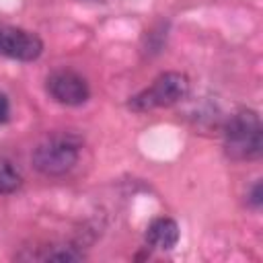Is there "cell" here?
Instances as JSON below:
<instances>
[{"mask_svg": "<svg viewBox=\"0 0 263 263\" xmlns=\"http://www.w3.org/2000/svg\"><path fill=\"white\" fill-rule=\"evenodd\" d=\"M80 138L74 134H53L39 142L31 154L35 171L45 177H60L74 168L80 156Z\"/></svg>", "mask_w": 263, "mask_h": 263, "instance_id": "2", "label": "cell"}, {"mask_svg": "<svg viewBox=\"0 0 263 263\" xmlns=\"http://www.w3.org/2000/svg\"><path fill=\"white\" fill-rule=\"evenodd\" d=\"M146 242L154 249L168 251L179 242V226L173 218H156L146 230Z\"/></svg>", "mask_w": 263, "mask_h": 263, "instance_id": "6", "label": "cell"}, {"mask_svg": "<svg viewBox=\"0 0 263 263\" xmlns=\"http://www.w3.org/2000/svg\"><path fill=\"white\" fill-rule=\"evenodd\" d=\"M189 92V78L181 72H164L154 78V82L134 95L127 101V107L136 113H146L158 107H171L183 101Z\"/></svg>", "mask_w": 263, "mask_h": 263, "instance_id": "3", "label": "cell"}, {"mask_svg": "<svg viewBox=\"0 0 263 263\" xmlns=\"http://www.w3.org/2000/svg\"><path fill=\"white\" fill-rule=\"evenodd\" d=\"M249 203L257 210V208H261V203H263V185H261V181H257L253 187H251V193H249Z\"/></svg>", "mask_w": 263, "mask_h": 263, "instance_id": "9", "label": "cell"}, {"mask_svg": "<svg viewBox=\"0 0 263 263\" xmlns=\"http://www.w3.org/2000/svg\"><path fill=\"white\" fill-rule=\"evenodd\" d=\"M41 51H43V41L35 33L18 27L0 29V55L18 62H33L41 55Z\"/></svg>", "mask_w": 263, "mask_h": 263, "instance_id": "5", "label": "cell"}, {"mask_svg": "<svg viewBox=\"0 0 263 263\" xmlns=\"http://www.w3.org/2000/svg\"><path fill=\"white\" fill-rule=\"evenodd\" d=\"M21 185H23V177H21V173L12 166L10 160H6V158L0 156V195L14 193Z\"/></svg>", "mask_w": 263, "mask_h": 263, "instance_id": "7", "label": "cell"}, {"mask_svg": "<svg viewBox=\"0 0 263 263\" xmlns=\"http://www.w3.org/2000/svg\"><path fill=\"white\" fill-rule=\"evenodd\" d=\"M45 261H80L84 259V255L80 251H76L74 247H60L55 251H47L43 255Z\"/></svg>", "mask_w": 263, "mask_h": 263, "instance_id": "8", "label": "cell"}, {"mask_svg": "<svg viewBox=\"0 0 263 263\" xmlns=\"http://www.w3.org/2000/svg\"><path fill=\"white\" fill-rule=\"evenodd\" d=\"M10 119V101L4 92H0V123H6Z\"/></svg>", "mask_w": 263, "mask_h": 263, "instance_id": "10", "label": "cell"}, {"mask_svg": "<svg viewBox=\"0 0 263 263\" xmlns=\"http://www.w3.org/2000/svg\"><path fill=\"white\" fill-rule=\"evenodd\" d=\"M224 150L232 160H255L263 152V125L253 109L236 111L224 127Z\"/></svg>", "mask_w": 263, "mask_h": 263, "instance_id": "1", "label": "cell"}, {"mask_svg": "<svg viewBox=\"0 0 263 263\" xmlns=\"http://www.w3.org/2000/svg\"><path fill=\"white\" fill-rule=\"evenodd\" d=\"M47 92L53 101L68 105V107H78L88 101L90 88L88 82L74 70H55L47 76Z\"/></svg>", "mask_w": 263, "mask_h": 263, "instance_id": "4", "label": "cell"}]
</instances>
